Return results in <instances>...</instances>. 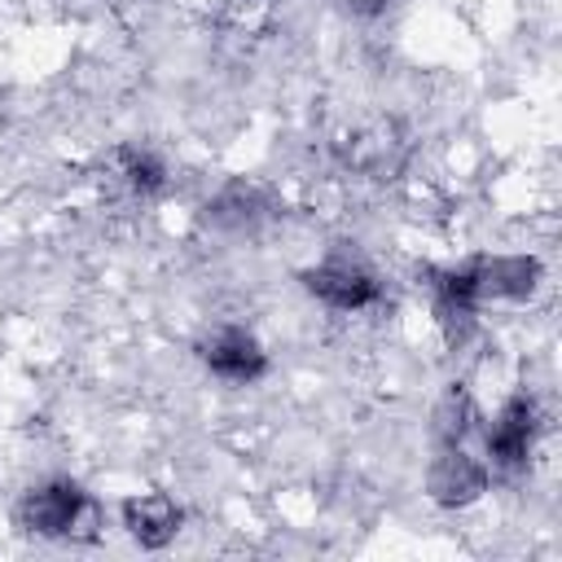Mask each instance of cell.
<instances>
[{
	"label": "cell",
	"mask_w": 562,
	"mask_h": 562,
	"mask_svg": "<svg viewBox=\"0 0 562 562\" xmlns=\"http://www.w3.org/2000/svg\"><path fill=\"white\" fill-rule=\"evenodd\" d=\"M22 527L26 531H35V536H97V505H92V496L79 487V483H70V479H53V483H40V487H31L26 496H22Z\"/></svg>",
	"instance_id": "1"
},
{
	"label": "cell",
	"mask_w": 562,
	"mask_h": 562,
	"mask_svg": "<svg viewBox=\"0 0 562 562\" xmlns=\"http://www.w3.org/2000/svg\"><path fill=\"white\" fill-rule=\"evenodd\" d=\"M307 290L338 312H360L378 299V277L356 259H325L307 272Z\"/></svg>",
	"instance_id": "2"
},
{
	"label": "cell",
	"mask_w": 562,
	"mask_h": 562,
	"mask_svg": "<svg viewBox=\"0 0 562 562\" xmlns=\"http://www.w3.org/2000/svg\"><path fill=\"white\" fill-rule=\"evenodd\" d=\"M123 527H127V536L140 544V549H162V544H171L176 540V531H180V505L167 496V492H136V496H127L123 501Z\"/></svg>",
	"instance_id": "3"
},
{
	"label": "cell",
	"mask_w": 562,
	"mask_h": 562,
	"mask_svg": "<svg viewBox=\"0 0 562 562\" xmlns=\"http://www.w3.org/2000/svg\"><path fill=\"white\" fill-rule=\"evenodd\" d=\"M531 439H536V408H531L527 395H514V400L496 413V422H492V430H487V457H492L496 465L514 470V465L527 461Z\"/></svg>",
	"instance_id": "4"
},
{
	"label": "cell",
	"mask_w": 562,
	"mask_h": 562,
	"mask_svg": "<svg viewBox=\"0 0 562 562\" xmlns=\"http://www.w3.org/2000/svg\"><path fill=\"white\" fill-rule=\"evenodd\" d=\"M483 487H487V465L461 448H448L430 465V496L439 505H470L483 496Z\"/></svg>",
	"instance_id": "5"
},
{
	"label": "cell",
	"mask_w": 562,
	"mask_h": 562,
	"mask_svg": "<svg viewBox=\"0 0 562 562\" xmlns=\"http://www.w3.org/2000/svg\"><path fill=\"white\" fill-rule=\"evenodd\" d=\"M202 356H206V369L220 373V378H228V382H250V378L263 373V351H259V342H255L246 329H237V325L215 329Z\"/></svg>",
	"instance_id": "6"
}]
</instances>
